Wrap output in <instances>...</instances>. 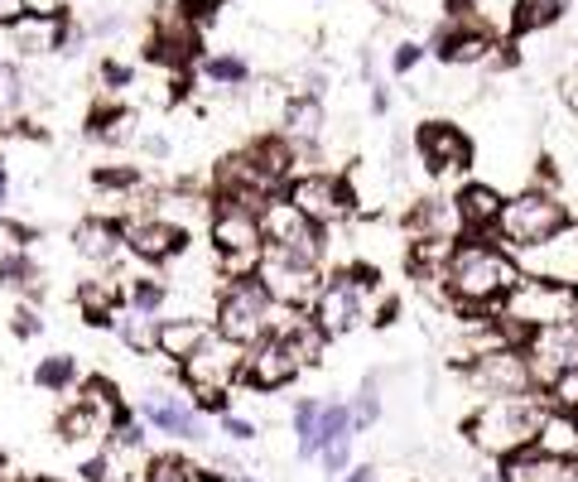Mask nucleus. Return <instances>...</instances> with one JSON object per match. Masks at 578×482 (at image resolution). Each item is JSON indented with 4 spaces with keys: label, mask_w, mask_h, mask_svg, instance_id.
Returning a JSON list of instances; mask_svg holds the SVG:
<instances>
[{
    "label": "nucleus",
    "mask_w": 578,
    "mask_h": 482,
    "mask_svg": "<svg viewBox=\"0 0 578 482\" xmlns=\"http://www.w3.org/2000/svg\"><path fill=\"white\" fill-rule=\"evenodd\" d=\"M520 285V260L497 237H458L444 270V299L462 318H487Z\"/></svg>",
    "instance_id": "f257e3e1"
},
{
    "label": "nucleus",
    "mask_w": 578,
    "mask_h": 482,
    "mask_svg": "<svg viewBox=\"0 0 578 482\" xmlns=\"http://www.w3.org/2000/svg\"><path fill=\"white\" fill-rule=\"evenodd\" d=\"M545 396L540 391H530V396H497V401H482L477 411L468 415V440L477 454L487 459H511L520 449L535 444V430H540L545 420Z\"/></svg>",
    "instance_id": "f03ea898"
},
{
    "label": "nucleus",
    "mask_w": 578,
    "mask_h": 482,
    "mask_svg": "<svg viewBox=\"0 0 578 482\" xmlns=\"http://www.w3.org/2000/svg\"><path fill=\"white\" fill-rule=\"evenodd\" d=\"M208 242H212V260H217V281H241V275L260 270V256H266L260 217L251 208H241V203L212 198Z\"/></svg>",
    "instance_id": "7ed1b4c3"
},
{
    "label": "nucleus",
    "mask_w": 578,
    "mask_h": 482,
    "mask_svg": "<svg viewBox=\"0 0 578 482\" xmlns=\"http://www.w3.org/2000/svg\"><path fill=\"white\" fill-rule=\"evenodd\" d=\"M376 281H381L376 266H361V260H352V266H342V270H332L328 281H323V289H318L309 318L328 333V338H347V333H357L371 318Z\"/></svg>",
    "instance_id": "20e7f679"
},
{
    "label": "nucleus",
    "mask_w": 578,
    "mask_h": 482,
    "mask_svg": "<svg viewBox=\"0 0 578 482\" xmlns=\"http://www.w3.org/2000/svg\"><path fill=\"white\" fill-rule=\"evenodd\" d=\"M578 314V295L569 285H555V281H535V275H520V285L501 299L497 309V324L506 328V338L516 347H526V338L535 328H549V324H564V318Z\"/></svg>",
    "instance_id": "39448f33"
},
{
    "label": "nucleus",
    "mask_w": 578,
    "mask_h": 482,
    "mask_svg": "<svg viewBox=\"0 0 578 482\" xmlns=\"http://www.w3.org/2000/svg\"><path fill=\"white\" fill-rule=\"evenodd\" d=\"M280 304L270 299V289L260 285V275H241V281H217V299H212V328L222 338L251 347L275 328Z\"/></svg>",
    "instance_id": "423d86ee"
},
{
    "label": "nucleus",
    "mask_w": 578,
    "mask_h": 482,
    "mask_svg": "<svg viewBox=\"0 0 578 482\" xmlns=\"http://www.w3.org/2000/svg\"><path fill=\"white\" fill-rule=\"evenodd\" d=\"M564 223H569V203H564V194H549V188H520V194H506L501 223L491 237H497L506 252H530V246L555 237Z\"/></svg>",
    "instance_id": "0eeeda50"
},
{
    "label": "nucleus",
    "mask_w": 578,
    "mask_h": 482,
    "mask_svg": "<svg viewBox=\"0 0 578 482\" xmlns=\"http://www.w3.org/2000/svg\"><path fill=\"white\" fill-rule=\"evenodd\" d=\"M462 386L472 391L477 401H497V396H530L535 386V367L526 357V347L516 343H501V347H487L462 362Z\"/></svg>",
    "instance_id": "6e6552de"
},
{
    "label": "nucleus",
    "mask_w": 578,
    "mask_h": 482,
    "mask_svg": "<svg viewBox=\"0 0 578 482\" xmlns=\"http://www.w3.org/2000/svg\"><path fill=\"white\" fill-rule=\"evenodd\" d=\"M285 198L318 227H338L357 213L347 179L342 174H328V169H295V179L285 184Z\"/></svg>",
    "instance_id": "1a4fd4ad"
},
{
    "label": "nucleus",
    "mask_w": 578,
    "mask_h": 482,
    "mask_svg": "<svg viewBox=\"0 0 578 482\" xmlns=\"http://www.w3.org/2000/svg\"><path fill=\"white\" fill-rule=\"evenodd\" d=\"M415 155H419L429 179H454V174L472 169L477 145L458 121H419L415 126Z\"/></svg>",
    "instance_id": "9d476101"
},
{
    "label": "nucleus",
    "mask_w": 578,
    "mask_h": 482,
    "mask_svg": "<svg viewBox=\"0 0 578 482\" xmlns=\"http://www.w3.org/2000/svg\"><path fill=\"white\" fill-rule=\"evenodd\" d=\"M260 285L270 289V299L280 304V309H295V314H309L313 309V299H318V289H323V266H303V260H289L285 252H270L266 246V256H260Z\"/></svg>",
    "instance_id": "9b49d317"
},
{
    "label": "nucleus",
    "mask_w": 578,
    "mask_h": 482,
    "mask_svg": "<svg viewBox=\"0 0 578 482\" xmlns=\"http://www.w3.org/2000/svg\"><path fill=\"white\" fill-rule=\"evenodd\" d=\"M121 237L126 252L140 260V266H169L188 252V227L173 223L169 213H140V217H121Z\"/></svg>",
    "instance_id": "f8f14e48"
},
{
    "label": "nucleus",
    "mask_w": 578,
    "mask_h": 482,
    "mask_svg": "<svg viewBox=\"0 0 578 482\" xmlns=\"http://www.w3.org/2000/svg\"><path fill=\"white\" fill-rule=\"evenodd\" d=\"M303 367H299V357L289 353V343H285V333H266L260 343L246 347V362H241V382L246 391H260V396H275V391H285L289 382H295Z\"/></svg>",
    "instance_id": "ddd939ff"
},
{
    "label": "nucleus",
    "mask_w": 578,
    "mask_h": 482,
    "mask_svg": "<svg viewBox=\"0 0 578 482\" xmlns=\"http://www.w3.org/2000/svg\"><path fill=\"white\" fill-rule=\"evenodd\" d=\"M516 260H520V275L578 289V217H569L549 242L530 246V252H516Z\"/></svg>",
    "instance_id": "4468645a"
},
{
    "label": "nucleus",
    "mask_w": 578,
    "mask_h": 482,
    "mask_svg": "<svg viewBox=\"0 0 578 482\" xmlns=\"http://www.w3.org/2000/svg\"><path fill=\"white\" fill-rule=\"evenodd\" d=\"M241 362H246V347L241 343H231V338H222V333H208L202 338V347L193 357L183 362V382H188V391H198V386H222V391H231L241 382Z\"/></svg>",
    "instance_id": "2eb2a0df"
},
{
    "label": "nucleus",
    "mask_w": 578,
    "mask_h": 482,
    "mask_svg": "<svg viewBox=\"0 0 578 482\" xmlns=\"http://www.w3.org/2000/svg\"><path fill=\"white\" fill-rule=\"evenodd\" d=\"M497 35H491L487 20H448L439 35H434V58L448 68H482L497 58Z\"/></svg>",
    "instance_id": "dca6fc26"
},
{
    "label": "nucleus",
    "mask_w": 578,
    "mask_h": 482,
    "mask_svg": "<svg viewBox=\"0 0 578 482\" xmlns=\"http://www.w3.org/2000/svg\"><path fill=\"white\" fill-rule=\"evenodd\" d=\"M526 357L535 367V386H545L549 376L564 372V367H578V314L564 318V324L535 328L526 338Z\"/></svg>",
    "instance_id": "f3484780"
},
{
    "label": "nucleus",
    "mask_w": 578,
    "mask_h": 482,
    "mask_svg": "<svg viewBox=\"0 0 578 482\" xmlns=\"http://www.w3.org/2000/svg\"><path fill=\"white\" fill-rule=\"evenodd\" d=\"M140 415L144 425H150L155 434H169V440H202V415L193 411V401L188 396H173V391L165 386H150L140 396Z\"/></svg>",
    "instance_id": "a211bd4d"
},
{
    "label": "nucleus",
    "mask_w": 578,
    "mask_h": 482,
    "mask_svg": "<svg viewBox=\"0 0 578 482\" xmlns=\"http://www.w3.org/2000/svg\"><path fill=\"white\" fill-rule=\"evenodd\" d=\"M454 208H458V223H462V237H491L501 223V208H506V194L487 179H468L454 194Z\"/></svg>",
    "instance_id": "6ab92c4d"
},
{
    "label": "nucleus",
    "mask_w": 578,
    "mask_h": 482,
    "mask_svg": "<svg viewBox=\"0 0 578 482\" xmlns=\"http://www.w3.org/2000/svg\"><path fill=\"white\" fill-rule=\"evenodd\" d=\"M578 463L569 459H555V454H540V449H520V454L501 459L497 463V478L491 482H574Z\"/></svg>",
    "instance_id": "aec40b11"
},
{
    "label": "nucleus",
    "mask_w": 578,
    "mask_h": 482,
    "mask_svg": "<svg viewBox=\"0 0 578 482\" xmlns=\"http://www.w3.org/2000/svg\"><path fill=\"white\" fill-rule=\"evenodd\" d=\"M72 252H78L82 260H92V266L121 260V252H126L121 217H82V223L72 227Z\"/></svg>",
    "instance_id": "412c9836"
},
{
    "label": "nucleus",
    "mask_w": 578,
    "mask_h": 482,
    "mask_svg": "<svg viewBox=\"0 0 578 482\" xmlns=\"http://www.w3.org/2000/svg\"><path fill=\"white\" fill-rule=\"evenodd\" d=\"M107 434H111V420L87 401H72L68 411L58 415V440L68 449H78V454H97V449L107 444Z\"/></svg>",
    "instance_id": "4be33fe9"
},
{
    "label": "nucleus",
    "mask_w": 578,
    "mask_h": 482,
    "mask_svg": "<svg viewBox=\"0 0 578 482\" xmlns=\"http://www.w3.org/2000/svg\"><path fill=\"white\" fill-rule=\"evenodd\" d=\"M78 314L92 328H111L116 314L126 309V281H111V275H92V281H78Z\"/></svg>",
    "instance_id": "5701e85b"
},
{
    "label": "nucleus",
    "mask_w": 578,
    "mask_h": 482,
    "mask_svg": "<svg viewBox=\"0 0 578 482\" xmlns=\"http://www.w3.org/2000/svg\"><path fill=\"white\" fill-rule=\"evenodd\" d=\"M415 237H448V242H458L462 223H458L454 198H415L410 213H405V242H415Z\"/></svg>",
    "instance_id": "b1692460"
},
{
    "label": "nucleus",
    "mask_w": 578,
    "mask_h": 482,
    "mask_svg": "<svg viewBox=\"0 0 578 482\" xmlns=\"http://www.w3.org/2000/svg\"><path fill=\"white\" fill-rule=\"evenodd\" d=\"M212 333V318H159V338H155V357L183 367L188 357L202 347V338Z\"/></svg>",
    "instance_id": "393cba45"
},
{
    "label": "nucleus",
    "mask_w": 578,
    "mask_h": 482,
    "mask_svg": "<svg viewBox=\"0 0 578 482\" xmlns=\"http://www.w3.org/2000/svg\"><path fill=\"white\" fill-rule=\"evenodd\" d=\"M280 136L289 140V145H318L323 140V130H328V111H323V101L318 97H309V92H299V97H289L285 101V116H280Z\"/></svg>",
    "instance_id": "a878e982"
},
{
    "label": "nucleus",
    "mask_w": 578,
    "mask_h": 482,
    "mask_svg": "<svg viewBox=\"0 0 578 482\" xmlns=\"http://www.w3.org/2000/svg\"><path fill=\"white\" fill-rule=\"evenodd\" d=\"M535 449H540V454H555V459L578 463V415L545 411L540 430H535Z\"/></svg>",
    "instance_id": "bb28decb"
},
{
    "label": "nucleus",
    "mask_w": 578,
    "mask_h": 482,
    "mask_svg": "<svg viewBox=\"0 0 578 482\" xmlns=\"http://www.w3.org/2000/svg\"><path fill=\"white\" fill-rule=\"evenodd\" d=\"M564 10H569V0H511V35H540V29L564 20Z\"/></svg>",
    "instance_id": "cd10ccee"
},
{
    "label": "nucleus",
    "mask_w": 578,
    "mask_h": 482,
    "mask_svg": "<svg viewBox=\"0 0 578 482\" xmlns=\"http://www.w3.org/2000/svg\"><path fill=\"white\" fill-rule=\"evenodd\" d=\"M111 328H116V338H121L136 357H155V338H159V318L155 314H140V309H130V304H126V309L116 314Z\"/></svg>",
    "instance_id": "c85d7f7f"
},
{
    "label": "nucleus",
    "mask_w": 578,
    "mask_h": 482,
    "mask_svg": "<svg viewBox=\"0 0 578 482\" xmlns=\"http://www.w3.org/2000/svg\"><path fill=\"white\" fill-rule=\"evenodd\" d=\"M169 295H173V285L165 281V275H130L126 281V304L130 309H140V314L165 318L169 314Z\"/></svg>",
    "instance_id": "c756f323"
},
{
    "label": "nucleus",
    "mask_w": 578,
    "mask_h": 482,
    "mask_svg": "<svg viewBox=\"0 0 578 482\" xmlns=\"http://www.w3.org/2000/svg\"><path fill=\"white\" fill-rule=\"evenodd\" d=\"M82 372H78V357L72 353H53V357H39L34 367V386L49 391V396H68V391H78Z\"/></svg>",
    "instance_id": "7c9ffc66"
},
{
    "label": "nucleus",
    "mask_w": 578,
    "mask_h": 482,
    "mask_svg": "<svg viewBox=\"0 0 578 482\" xmlns=\"http://www.w3.org/2000/svg\"><path fill=\"white\" fill-rule=\"evenodd\" d=\"M193 68H198V78H208L212 87H246L251 82V63L231 49L227 53H202Z\"/></svg>",
    "instance_id": "2f4dec72"
},
{
    "label": "nucleus",
    "mask_w": 578,
    "mask_h": 482,
    "mask_svg": "<svg viewBox=\"0 0 578 482\" xmlns=\"http://www.w3.org/2000/svg\"><path fill=\"white\" fill-rule=\"evenodd\" d=\"M92 136L107 140V145H130V140H136V116H130V111H111V107H97V111H92Z\"/></svg>",
    "instance_id": "473e14b6"
},
{
    "label": "nucleus",
    "mask_w": 578,
    "mask_h": 482,
    "mask_svg": "<svg viewBox=\"0 0 578 482\" xmlns=\"http://www.w3.org/2000/svg\"><path fill=\"white\" fill-rule=\"evenodd\" d=\"M540 396L549 411H564V415H578V367H564L555 372L549 382L540 386Z\"/></svg>",
    "instance_id": "72a5a7b5"
},
{
    "label": "nucleus",
    "mask_w": 578,
    "mask_h": 482,
    "mask_svg": "<svg viewBox=\"0 0 578 482\" xmlns=\"http://www.w3.org/2000/svg\"><path fill=\"white\" fill-rule=\"evenodd\" d=\"M140 482H198V469L179 454H155V459H144Z\"/></svg>",
    "instance_id": "f704fd0d"
},
{
    "label": "nucleus",
    "mask_w": 578,
    "mask_h": 482,
    "mask_svg": "<svg viewBox=\"0 0 578 482\" xmlns=\"http://www.w3.org/2000/svg\"><path fill=\"white\" fill-rule=\"evenodd\" d=\"M318 411H323V401H299V405H295V444H299V459H318Z\"/></svg>",
    "instance_id": "c9c22d12"
},
{
    "label": "nucleus",
    "mask_w": 578,
    "mask_h": 482,
    "mask_svg": "<svg viewBox=\"0 0 578 482\" xmlns=\"http://www.w3.org/2000/svg\"><path fill=\"white\" fill-rule=\"evenodd\" d=\"M92 184L107 188V194H136V188L144 184V174L136 165H97L92 169Z\"/></svg>",
    "instance_id": "e433bc0d"
},
{
    "label": "nucleus",
    "mask_w": 578,
    "mask_h": 482,
    "mask_svg": "<svg viewBox=\"0 0 578 482\" xmlns=\"http://www.w3.org/2000/svg\"><path fill=\"white\" fill-rule=\"evenodd\" d=\"M347 405H352V430H357V434H361V430H371L376 420H381V391H376V376H371V382L361 386Z\"/></svg>",
    "instance_id": "4c0bfd02"
},
{
    "label": "nucleus",
    "mask_w": 578,
    "mask_h": 482,
    "mask_svg": "<svg viewBox=\"0 0 578 482\" xmlns=\"http://www.w3.org/2000/svg\"><path fill=\"white\" fill-rule=\"evenodd\" d=\"M20 101H24V78H20V68L0 58V116H14V111H20Z\"/></svg>",
    "instance_id": "58836bf2"
},
{
    "label": "nucleus",
    "mask_w": 578,
    "mask_h": 482,
    "mask_svg": "<svg viewBox=\"0 0 578 482\" xmlns=\"http://www.w3.org/2000/svg\"><path fill=\"white\" fill-rule=\"evenodd\" d=\"M188 401H193L198 415H217V420L231 411V391H222V386H198V391H188Z\"/></svg>",
    "instance_id": "ea45409f"
},
{
    "label": "nucleus",
    "mask_w": 578,
    "mask_h": 482,
    "mask_svg": "<svg viewBox=\"0 0 578 482\" xmlns=\"http://www.w3.org/2000/svg\"><path fill=\"white\" fill-rule=\"evenodd\" d=\"M419 58H425V43L400 39L396 49H390V72H396V78H405V72H415V68H419Z\"/></svg>",
    "instance_id": "a19ab883"
},
{
    "label": "nucleus",
    "mask_w": 578,
    "mask_h": 482,
    "mask_svg": "<svg viewBox=\"0 0 578 482\" xmlns=\"http://www.w3.org/2000/svg\"><path fill=\"white\" fill-rule=\"evenodd\" d=\"M318 459H323V469H328L332 478L347 473V469H352V434H347V440H332V444H323V454H318Z\"/></svg>",
    "instance_id": "79ce46f5"
},
{
    "label": "nucleus",
    "mask_w": 578,
    "mask_h": 482,
    "mask_svg": "<svg viewBox=\"0 0 578 482\" xmlns=\"http://www.w3.org/2000/svg\"><path fill=\"white\" fill-rule=\"evenodd\" d=\"M130 82H136V68L130 63H121V58H107V63H101V87H107V92H126Z\"/></svg>",
    "instance_id": "37998d69"
},
{
    "label": "nucleus",
    "mask_w": 578,
    "mask_h": 482,
    "mask_svg": "<svg viewBox=\"0 0 578 482\" xmlns=\"http://www.w3.org/2000/svg\"><path fill=\"white\" fill-rule=\"evenodd\" d=\"M10 328H14V338H39V333H43V318H39L34 304H20V309L10 314Z\"/></svg>",
    "instance_id": "c03bdc74"
},
{
    "label": "nucleus",
    "mask_w": 578,
    "mask_h": 482,
    "mask_svg": "<svg viewBox=\"0 0 578 482\" xmlns=\"http://www.w3.org/2000/svg\"><path fill=\"white\" fill-rule=\"evenodd\" d=\"M222 434H227V440H237V444H251L260 434V425H256V420H246V415H237V411H227L222 415Z\"/></svg>",
    "instance_id": "a18cd8bd"
},
{
    "label": "nucleus",
    "mask_w": 578,
    "mask_h": 482,
    "mask_svg": "<svg viewBox=\"0 0 578 482\" xmlns=\"http://www.w3.org/2000/svg\"><path fill=\"white\" fill-rule=\"evenodd\" d=\"M29 14H34L29 0H0V29H14L20 20H29Z\"/></svg>",
    "instance_id": "49530a36"
},
{
    "label": "nucleus",
    "mask_w": 578,
    "mask_h": 482,
    "mask_svg": "<svg viewBox=\"0 0 578 482\" xmlns=\"http://www.w3.org/2000/svg\"><path fill=\"white\" fill-rule=\"evenodd\" d=\"M396 318H400V299H396V295H386V299L371 304V324H376V328H390Z\"/></svg>",
    "instance_id": "de8ad7c7"
},
{
    "label": "nucleus",
    "mask_w": 578,
    "mask_h": 482,
    "mask_svg": "<svg viewBox=\"0 0 578 482\" xmlns=\"http://www.w3.org/2000/svg\"><path fill=\"white\" fill-rule=\"evenodd\" d=\"M140 145H144V155L169 159V140H165V136H140Z\"/></svg>",
    "instance_id": "09e8293b"
},
{
    "label": "nucleus",
    "mask_w": 578,
    "mask_h": 482,
    "mask_svg": "<svg viewBox=\"0 0 578 482\" xmlns=\"http://www.w3.org/2000/svg\"><path fill=\"white\" fill-rule=\"evenodd\" d=\"M564 107H569V116L578 121V72L574 78H564Z\"/></svg>",
    "instance_id": "8fccbe9b"
},
{
    "label": "nucleus",
    "mask_w": 578,
    "mask_h": 482,
    "mask_svg": "<svg viewBox=\"0 0 578 482\" xmlns=\"http://www.w3.org/2000/svg\"><path fill=\"white\" fill-rule=\"evenodd\" d=\"M342 482H376V469H371V463H357V469L342 473Z\"/></svg>",
    "instance_id": "3c124183"
},
{
    "label": "nucleus",
    "mask_w": 578,
    "mask_h": 482,
    "mask_svg": "<svg viewBox=\"0 0 578 482\" xmlns=\"http://www.w3.org/2000/svg\"><path fill=\"white\" fill-rule=\"evenodd\" d=\"M6 203H10V165L0 159V213H6Z\"/></svg>",
    "instance_id": "603ef678"
},
{
    "label": "nucleus",
    "mask_w": 578,
    "mask_h": 482,
    "mask_svg": "<svg viewBox=\"0 0 578 482\" xmlns=\"http://www.w3.org/2000/svg\"><path fill=\"white\" fill-rule=\"evenodd\" d=\"M376 6H386V0H376Z\"/></svg>",
    "instance_id": "864d4df0"
},
{
    "label": "nucleus",
    "mask_w": 578,
    "mask_h": 482,
    "mask_svg": "<svg viewBox=\"0 0 578 482\" xmlns=\"http://www.w3.org/2000/svg\"><path fill=\"white\" fill-rule=\"evenodd\" d=\"M574 482H578V473H574Z\"/></svg>",
    "instance_id": "5fc2aeb1"
},
{
    "label": "nucleus",
    "mask_w": 578,
    "mask_h": 482,
    "mask_svg": "<svg viewBox=\"0 0 578 482\" xmlns=\"http://www.w3.org/2000/svg\"><path fill=\"white\" fill-rule=\"evenodd\" d=\"M574 295H578V289H574Z\"/></svg>",
    "instance_id": "6e6d98bb"
}]
</instances>
